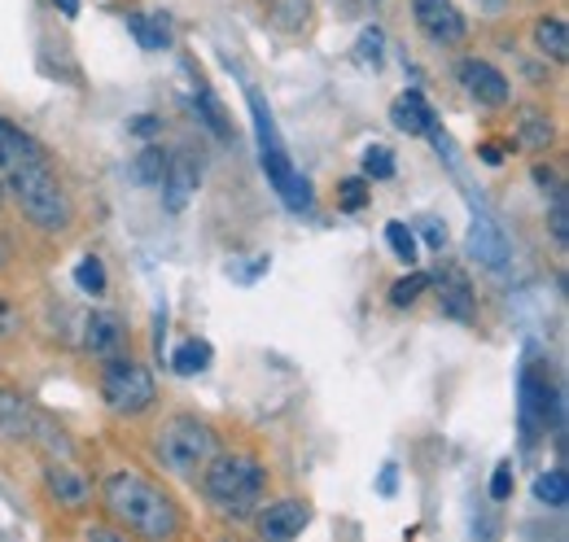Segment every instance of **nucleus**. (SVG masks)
<instances>
[{
    "mask_svg": "<svg viewBox=\"0 0 569 542\" xmlns=\"http://www.w3.org/2000/svg\"><path fill=\"white\" fill-rule=\"evenodd\" d=\"M162 175H167V158H162V149H144V153H137V162H132V180H137V184H162Z\"/></svg>",
    "mask_w": 569,
    "mask_h": 542,
    "instance_id": "nucleus-22",
    "label": "nucleus"
},
{
    "mask_svg": "<svg viewBox=\"0 0 569 542\" xmlns=\"http://www.w3.org/2000/svg\"><path fill=\"white\" fill-rule=\"evenodd\" d=\"M460 83L469 88V97H473V101H482V106H491V110H503V106L512 101L508 79H503L491 62H478V58L460 62Z\"/></svg>",
    "mask_w": 569,
    "mask_h": 542,
    "instance_id": "nucleus-8",
    "label": "nucleus"
},
{
    "mask_svg": "<svg viewBox=\"0 0 569 542\" xmlns=\"http://www.w3.org/2000/svg\"><path fill=\"white\" fill-rule=\"evenodd\" d=\"M535 40H539V49H543L552 62H566L569 58V31H566V22H561V18H539Z\"/></svg>",
    "mask_w": 569,
    "mask_h": 542,
    "instance_id": "nucleus-18",
    "label": "nucleus"
},
{
    "mask_svg": "<svg viewBox=\"0 0 569 542\" xmlns=\"http://www.w3.org/2000/svg\"><path fill=\"white\" fill-rule=\"evenodd\" d=\"M508 149H512V144H508V140H487V144H482V149H478V158H482V162H487V167H499V162H503V153H508Z\"/></svg>",
    "mask_w": 569,
    "mask_h": 542,
    "instance_id": "nucleus-34",
    "label": "nucleus"
},
{
    "mask_svg": "<svg viewBox=\"0 0 569 542\" xmlns=\"http://www.w3.org/2000/svg\"><path fill=\"white\" fill-rule=\"evenodd\" d=\"M53 4H58L67 18H74V13H79V0H53Z\"/></svg>",
    "mask_w": 569,
    "mask_h": 542,
    "instance_id": "nucleus-37",
    "label": "nucleus"
},
{
    "mask_svg": "<svg viewBox=\"0 0 569 542\" xmlns=\"http://www.w3.org/2000/svg\"><path fill=\"white\" fill-rule=\"evenodd\" d=\"M202 473H207V499L228 521H250L254 508L263 503L268 473L254 455H214Z\"/></svg>",
    "mask_w": 569,
    "mask_h": 542,
    "instance_id": "nucleus-2",
    "label": "nucleus"
},
{
    "mask_svg": "<svg viewBox=\"0 0 569 542\" xmlns=\"http://www.w3.org/2000/svg\"><path fill=\"white\" fill-rule=\"evenodd\" d=\"M508 494H512V464L503 460V464L496 469V476H491V499H496V503H503Z\"/></svg>",
    "mask_w": 569,
    "mask_h": 542,
    "instance_id": "nucleus-32",
    "label": "nucleus"
},
{
    "mask_svg": "<svg viewBox=\"0 0 569 542\" xmlns=\"http://www.w3.org/2000/svg\"><path fill=\"white\" fill-rule=\"evenodd\" d=\"M250 114H254V136H259V162H263V171H268L277 198H281L293 214H302V210L311 205V184L293 171L289 149H284V140H281V132H277V123H272V114H268V106L259 101V92H250Z\"/></svg>",
    "mask_w": 569,
    "mask_h": 542,
    "instance_id": "nucleus-4",
    "label": "nucleus"
},
{
    "mask_svg": "<svg viewBox=\"0 0 569 542\" xmlns=\"http://www.w3.org/2000/svg\"><path fill=\"white\" fill-rule=\"evenodd\" d=\"M101 394H106L110 411L141 415L153 403V377H149V368L132 363V359H110L106 377H101Z\"/></svg>",
    "mask_w": 569,
    "mask_h": 542,
    "instance_id": "nucleus-6",
    "label": "nucleus"
},
{
    "mask_svg": "<svg viewBox=\"0 0 569 542\" xmlns=\"http://www.w3.org/2000/svg\"><path fill=\"white\" fill-rule=\"evenodd\" d=\"M44 485H49V494H53L62 508H83V503L92 499V481L79 473V469H71V464H49Z\"/></svg>",
    "mask_w": 569,
    "mask_h": 542,
    "instance_id": "nucleus-11",
    "label": "nucleus"
},
{
    "mask_svg": "<svg viewBox=\"0 0 569 542\" xmlns=\"http://www.w3.org/2000/svg\"><path fill=\"white\" fill-rule=\"evenodd\" d=\"M478 4H487V9H503V0H478Z\"/></svg>",
    "mask_w": 569,
    "mask_h": 542,
    "instance_id": "nucleus-38",
    "label": "nucleus"
},
{
    "mask_svg": "<svg viewBox=\"0 0 569 542\" xmlns=\"http://www.w3.org/2000/svg\"><path fill=\"white\" fill-rule=\"evenodd\" d=\"M469 254H473V259H478L487 271L508 268L512 245H508V237H503V228H499L496 219H487V214H478V219H473V232H469Z\"/></svg>",
    "mask_w": 569,
    "mask_h": 542,
    "instance_id": "nucleus-9",
    "label": "nucleus"
},
{
    "mask_svg": "<svg viewBox=\"0 0 569 542\" xmlns=\"http://www.w3.org/2000/svg\"><path fill=\"white\" fill-rule=\"evenodd\" d=\"M9 189L22 205V214L44 228V232H62L71 223V202L58 184V175L49 171V162H27L18 171H9Z\"/></svg>",
    "mask_w": 569,
    "mask_h": 542,
    "instance_id": "nucleus-5",
    "label": "nucleus"
},
{
    "mask_svg": "<svg viewBox=\"0 0 569 542\" xmlns=\"http://www.w3.org/2000/svg\"><path fill=\"white\" fill-rule=\"evenodd\" d=\"M18 333H22V311L0 293V341L18 338Z\"/></svg>",
    "mask_w": 569,
    "mask_h": 542,
    "instance_id": "nucleus-29",
    "label": "nucleus"
},
{
    "mask_svg": "<svg viewBox=\"0 0 569 542\" xmlns=\"http://www.w3.org/2000/svg\"><path fill=\"white\" fill-rule=\"evenodd\" d=\"M101 494H106V512H110L119 525H128L132 534H141V539H171V534L180 530L176 503H171L153 481H144V476L132 473V469L106 476V490H101Z\"/></svg>",
    "mask_w": 569,
    "mask_h": 542,
    "instance_id": "nucleus-1",
    "label": "nucleus"
},
{
    "mask_svg": "<svg viewBox=\"0 0 569 542\" xmlns=\"http://www.w3.org/2000/svg\"><path fill=\"white\" fill-rule=\"evenodd\" d=\"M429 284H433V280H429L426 271H412V275H403V280L390 289V302H395V307H412V302L426 293Z\"/></svg>",
    "mask_w": 569,
    "mask_h": 542,
    "instance_id": "nucleus-25",
    "label": "nucleus"
},
{
    "mask_svg": "<svg viewBox=\"0 0 569 542\" xmlns=\"http://www.w3.org/2000/svg\"><path fill=\"white\" fill-rule=\"evenodd\" d=\"M198 110L207 114V128L214 136H228V119H223V110H219V101H214L207 88H198Z\"/></svg>",
    "mask_w": 569,
    "mask_h": 542,
    "instance_id": "nucleus-28",
    "label": "nucleus"
},
{
    "mask_svg": "<svg viewBox=\"0 0 569 542\" xmlns=\"http://www.w3.org/2000/svg\"><path fill=\"white\" fill-rule=\"evenodd\" d=\"M386 241H390V250L399 254V263H417V232L408 228V223H386Z\"/></svg>",
    "mask_w": 569,
    "mask_h": 542,
    "instance_id": "nucleus-23",
    "label": "nucleus"
},
{
    "mask_svg": "<svg viewBox=\"0 0 569 542\" xmlns=\"http://www.w3.org/2000/svg\"><path fill=\"white\" fill-rule=\"evenodd\" d=\"M0 268H4V250H0Z\"/></svg>",
    "mask_w": 569,
    "mask_h": 542,
    "instance_id": "nucleus-39",
    "label": "nucleus"
},
{
    "mask_svg": "<svg viewBox=\"0 0 569 542\" xmlns=\"http://www.w3.org/2000/svg\"><path fill=\"white\" fill-rule=\"evenodd\" d=\"M359 58H363L372 70L381 67V31H363V40H359Z\"/></svg>",
    "mask_w": 569,
    "mask_h": 542,
    "instance_id": "nucleus-31",
    "label": "nucleus"
},
{
    "mask_svg": "<svg viewBox=\"0 0 569 542\" xmlns=\"http://www.w3.org/2000/svg\"><path fill=\"white\" fill-rule=\"evenodd\" d=\"M517 140L526 144V149H548L552 144V119L543 114V110H535V106H526V110H517Z\"/></svg>",
    "mask_w": 569,
    "mask_h": 542,
    "instance_id": "nucleus-16",
    "label": "nucleus"
},
{
    "mask_svg": "<svg viewBox=\"0 0 569 542\" xmlns=\"http://www.w3.org/2000/svg\"><path fill=\"white\" fill-rule=\"evenodd\" d=\"M211 363V345L207 341H184L176 354H171V368L180 372V377H193V372H202Z\"/></svg>",
    "mask_w": 569,
    "mask_h": 542,
    "instance_id": "nucleus-20",
    "label": "nucleus"
},
{
    "mask_svg": "<svg viewBox=\"0 0 569 542\" xmlns=\"http://www.w3.org/2000/svg\"><path fill=\"white\" fill-rule=\"evenodd\" d=\"M128 27L141 40V49H167L171 44V31H167L162 13H128Z\"/></svg>",
    "mask_w": 569,
    "mask_h": 542,
    "instance_id": "nucleus-17",
    "label": "nucleus"
},
{
    "mask_svg": "<svg viewBox=\"0 0 569 542\" xmlns=\"http://www.w3.org/2000/svg\"><path fill=\"white\" fill-rule=\"evenodd\" d=\"M0 202H4V184H0Z\"/></svg>",
    "mask_w": 569,
    "mask_h": 542,
    "instance_id": "nucleus-40",
    "label": "nucleus"
},
{
    "mask_svg": "<svg viewBox=\"0 0 569 542\" xmlns=\"http://www.w3.org/2000/svg\"><path fill=\"white\" fill-rule=\"evenodd\" d=\"M395 175V153L386 144H368L363 153V180H390Z\"/></svg>",
    "mask_w": 569,
    "mask_h": 542,
    "instance_id": "nucleus-24",
    "label": "nucleus"
},
{
    "mask_svg": "<svg viewBox=\"0 0 569 542\" xmlns=\"http://www.w3.org/2000/svg\"><path fill=\"white\" fill-rule=\"evenodd\" d=\"M88 350L92 354H101V359H114L119 350H123V341H128V329H123V320L114 315V311H92L88 315Z\"/></svg>",
    "mask_w": 569,
    "mask_h": 542,
    "instance_id": "nucleus-12",
    "label": "nucleus"
},
{
    "mask_svg": "<svg viewBox=\"0 0 569 542\" xmlns=\"http://www.w3.org/2000/svg\"><path fill=\"white\" fill-rule=\"evenodd\" d=\"M363 202H368V180H363V175L342 180V210H359Z\"/></svg>",
    "mask_w": 569,
    "mask_h": 542,
    "instance_id": "nucleus-30",
    "label": "nucleus"
},
{
    "mask_svg": "<svg viewBox=\"0 0 569 542\" xmlns=\"http://www.w3.org/2000/svg\"><path fill=\"white\" fill-rule=\"evenodd\" d=\"M214 446H219L214 429L207 420H193V415H171V420L158 429V438H153L158 464L171 476H184V481L198 476L211 464Z\"/></svg>",
    "mask_w": 569,
    "mask_h": 542,
    "instance_id": "nucleus-3",
    "label": "nucleus"
},
{
    "mask_svg": "<svg viewBox=\"0 0 569 542\" xmlns=\"http://www.w3.org/2000/svg\"><path fill=\"white\" fill-rule=\"evenodd\" d=\"M552 237H557L561 250L569 245V214H566V189L561 184L552 189Z\"/></svg>",
    "mask_w": 569,
    "mask_h": 542,
    "instance_id": "nucleus-27",
    "label": "nucleus"
},
{
    "mask_svg": "<svg viewBox=\"0 0 569 542\" xmlns=\"http://www.w3.org/2000/svg\"><path fill=\"white\" fill-rule=\"evenodd\" d=\"M162 189H167V205H171V210H184L189 193L198 189V171H193V162H189V158H176V162H167Z\"/></svg>",
    "mask_w": 569,
    "mask_h": 542,
    "instance_id": "nucleus-15",
    "label": "nucleus"
},
{
    "mask_svg": "<svg viewBox=\"0 0 569 542\" xmlns=\"http://www.w3.org/2000/svg\"><path fill=\"white\" fill-rule=\"evenodd\" d=\"M390 123L408 136H429L438 119H433V110L426 106V97H421V92H403V97L390 106Z\"/></svg>",
    "mask_w": 569,
    "mask_h": 542,
    "instance_id": "nucleus-14",
    "label": "nucleus"
},
{
    "mask_svg": "<svg viewBox=\"0 0 569 542\" xmlns=\"http://www.w3.org/2000/svg\"><path fill=\"white\" fill-rule=\"evenodd\" d=\"M74 284H79L83 293L97 298V293L106 289V268H101V259H83V263L74 268Z\"/></svg>",
    "mask_w": 569,
    "mask_h": 542,
    "instance_id": "nucleus-26",
    "label": "nucleus"
},
{
    "mask_svg": "<svg viewBox=\"0 0 569 542\" xmlns=\"http://www.w3.org/2000/svg\"><path fill=\"white\" fill-rule=\"evenodd\" d=\"M27 162H44L40 144L27 132H18L13 123L0 119V171L9 175V171H18V167H27Z\"/></svg>",
    "mask_w": 569,
    "mask_h": 542,
    "instance_id": "nucleus-13",
    "label": "nucleus"
},
{
    "mask_svg": "<svg viewBox=\"0 0 569 542\" xmlns=\"http://www.w3.org/2000/svg\"><path fill=\"white\" fill-rule=\"evenodd\" d=\"M412 13H417V27L429 40H438V44H460L465 40V18L451 0H412Z\"/></svg>",
    "mask_w": 569,
    "mask_h": 542,
    "instance_id": "nucleus-7",
    "label": "nucleus"
},
{
    "mask_svg": "<svg viewBox=\"0 0 569 542\" xmlns=\"http://www.w3.org/2000/svg\"><path fill=\"white\" fill-rule=\"evenodd\" d=\"M442 311L451 315V320H473V293H469V284L460 280V275H451L447 284H442Z\"/></svg>",
    "mask_w": 569,
    "mask_h": 542,
    "instance_id": "nucleus-19",
    "label": "nucleus"
},
{
    "mask_svg": "<svg viewBox=\"0 0 569 542\" xmlns=\"http://www.w3.org/2000/svg\"><path fill=\"white\" fill-rule=\"evenodd\" d=\"M132 132H137V136H153V132H158V119H153V114H141V119L132 123Z\"/></svg>",
    "mask_w": 569,
    "mask_h": 542,
    "instance_id": "nucleus-36",
    "label": "nucleus"
},
{
    "mask_svg": "<svg viewBox=\"0 0 569 542\" xmlns=\"http://www.w3.org/2000/svg\"><path fill=\"white\" fill-rule=\"evenodd\" d=\"M399 490V464H386L381 469V494H395Z\"/></svg>",
    "mask_w": 569,
    "mask_h": 542,
    "instance_id": "nucleus-35",
    "label": "nucleus"
},
{
    "mask_svg": "<svg viewBox=\"0 0 569 542\" xmlns=\"http://www.w3.org/2000/svg\"><path fill=\"white\" fill-rule=\"evenodd\" d=\"M421 241H426L429 250H442L447 245V228L438 219H421Z\"/></svg>",
    "mask_w": 569,
    "mask_h": 542,
    "instance_id": "nucleus-33",
    "label": "nucleus"
},
{
    "mask_svg": "<svg viewBox=\"0 0 569 542\" xmlns=\"http://www.w3.org/2000/svg\"><path fill=\"white\" fill-rule=\"evenodd\" d=\"M307 521H311L307 503H298V499H281V503H272L268 512H259V534H263L268 542H289L307 530Z\"/></svg>",
    "mask_w": 569,
    "mask_h": 542,
    "instance_id": "nucleus-10",
    "label": "nucleus"
},
{
    "mask_svg": "<svg viewBox=\"0 0 569 542\" xmlns=\"http://www.w3.org/2000/svg\"><path fill=\"white\" fill-rule=\"evenodd\" d=\"M535 494H539V503H548V508H566L569 503V481L561 469H548V473H539L535 481Z\"/></svg>",
    "mask_w": 569,
    "mask_h": 542,
    "instance_id": "nucleus-21",
    "label": "nucleus"
}]
</instances>
